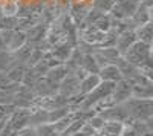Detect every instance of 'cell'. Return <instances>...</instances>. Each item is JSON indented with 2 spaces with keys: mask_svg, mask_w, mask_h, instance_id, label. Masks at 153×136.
I'll list each match as a JSON object with an SVG mask.
<instances>
[{
  "mask_svg": "<svg viewBox=\"0 0 153 136\" xmlns=\"http://www.w3.org/2000/svg\"><path fill=\"white\" fill-rule=\"evenodd\" d=\"M129 118L139 119V121H149L153 118V100L150 98H129L123 103Z\"/></svg>",
  "mask_w": 153,
  "mask_h": 136,
  "instance_id": "6da1fadb",
  "label": "cell"
},
{
  "mask_svg": "<svg viewBox=\"0 0 153 136\" xmlns=\"http://www.w3.org/2000/svg\"><path fill=\"white\" fill-rule=\"evenodd\" d=\"M126 61L141 67V66H153L152 64V44L136 40L124 55H121Z\"/></svg>",
  "mask_w": 153,
  "mask_h": 136,
  "instance_id": "7a4b0ae2",
  "label": "cell"
},
{
  "mask_svg": "<svg viewBox=\"0 0 153 136\" xmlns=\"http://www.w3.org/2000/svg\"><path fill=\"white\" fill-rule=\"evenodd\" d=\"M138 3L133 0H113V6L109 11V16L115 20H127L130 18Z\"/></svg>",
  "mask_w": 153,
  "mask_h": 136,
  "instance_id": "3957f363",
  "label": "cell"
},
{
  "mask_svg": "<svg viewBox=\"0 0 153 136\" xmlns=\"http://www.w3.org/2000/svg\"><path fill=\"white\" fill-rule=\"evenodd\" d=\"M57 93H60L61 96H65V98H69L76 95V93H80V80L76 78L74 73H68V75L63 78L60 83H58V90Z\"/></svg>",
  "mask_w": 153,
  "mask_h": 136,
  "instance_id": "277c9868",
  "label": "cell"
},
{
  "mask_svg": "<svg viewBox=\"0 0 153 136\" xmlns=\"http://www.w3.org/2000/svg\"><path fill=\"white\" fill-rule=\"evenodd\" d=\"M97 64L100 67L103 66H107V64H115V61H117V58L120 57L118 51L115 49V46H110V47H98L95 49V51L92 52Z\"/></svg>",
  "mask_w": 153,
  "mask_h": 136,
  "instance_id": "5b68a950",
  "label": "cell"
},
{
  "mask_svg": "<svg viewBox=\"0 0 153 136\" xmlns=\"http://www.w3.org/2000/svg\"><path fill=\"white\" fill-rule=\"evenodd\" d=\"M98 115L104 121H118V122H123V124L129 119V113H127L124 104H113L112 107L100 112Z\"/></svg>",
  "mask_w": 153,
  "mask_h": 136,
  "instance_id": "8992f818",
  "label": "cell"
},
{
  "mask_svg": "<svg viewBox=\"0 0 153 136\" xmlns=\"http://www.w3.org/2000/svg\"><path fill=\"white\" fill-rule=\"evenodd\" d=\"M112 98L117 104H123L129 98H132V83L127 80H120L115 83V87L112 92Z\"/></svg>",
  "mask_w": 153,
  "mask_h": 136,
  "instance_id": "52a82bcc",
  "label": "cell"
},
{
  "mask_svg": "<svg viewBox=\"0 0 153 136\" xmlns=\"http://www.w3.org/2000/svg\"><path fill=\"white\" fill-rule=\"evenodd\" d=\"M136 34L133 29H126L123 32H120L117 35V40H115V49L118 51L120 55H124L126 51L129 49L135 41H136Z\"/></svg>",
  "mask_w": 153,
  "mask_h": 136,
  "instance_id": "ba28073f",
  "label": "cell"
},
{
  "mask_svg": "<svg viewBox=\"0 0 153 136\" xmlns=\"http://www.w3.org/2000/svg\"><path fill=\"white\" fill-rule=\"evenodd\" d=\"M48 26L49 24L45 23V21H38L37 24H34L31 29H28L26 32H25V35H26V41L34 44V46H37L38 43H42L46 38Z\"/></svg>",
  "mask_w": 153,
  "mask_h": 136,
  "instance_id": "9c48e42d",
  "label": "cell"
},
{
  "mask_svg": "<svg viewBox=\"0 0 153 136\" xmlns=\"http://www.w3.org/2000/svg\"><path fill=\"white\" fill-rule=\"evenodd\" d=\"M129 20H130V24L133 29L152 21V8H149L143 3H138V8L135 9V12L132 14V17Z\"/></svg>",
  "mask_w": 153,
  "mask_h": 136,
  "instance_id": "30bf717a",
  "label": "cell"
},
{
  "mask_svg": "<svg viewBox=\"0 0 153 136\" xmlns=\"http://www.w3.org/2000/svg\"><path fill=\"white\" fill-rule=\"evenodd\" d=\"M74 44L69 43V41H60L57 44H54L52 47H51V55H52V58H55L60 64H65L68 58L71 57L72 51H74Z\"/></svg>",
  "mask_w": 153,
  "mask_h": 136,
  "instance_id": "8fae6325",
  "label": "cell"
},
{
  "mask_svg": "<svg viewBox=\"0 0 153 136\" xmlns=\"http://www.w3.org/2000/svg\"><path fill=\"white\" fill-rule=\"evenodd\" d=\"M115 64H117V67L120 69V73H121V78L123 80H127V81H133L138 75H139V67L129 63V61H126L121 55L117 58V61H115Z\"/></svg>",
  "mask_w": 153,
  "mask_h": 136,
  "instance_id": "7c38bea8",
  "label": "cell"
},
{
  "mask_svg": "<svg viewBox=\"0 0 153 136\" xmlns=\"http://www.w3.org/2000/svg\"><path fill=\"white\" fill-rule=\"evenodd\" d=\"M31 89H32V92H34L35 96H49V95L57 93L58 84L54 83V81H51V80H48L46 77H43V78L38 80Z\"/></svg>",
  "mask_w": 153,
  "mask_h": 136,
  "instance_id": "4fadbf2b",
  "label": "cell"
},
{
  "mask_svg": "<svg viewBox=\"0 0 153 136\" xmlns=\"http://www.w3.org/2000/svg\"><path fill=\"white\" fill-rule=\"evenodd\" d=\"M98 77H100L101 81H110V83H117V81L123 80L121 73H120V69L117 67V64H107V66L100 67Z\"/></svg>",
  "mask_w": 153,
  "mask_h": 136,
  "instance_id": "5bb4252c",
  "label": "cell"
},
{
  "mask_svg": "<svg viewBox=\"0 0 153 136\" xmlns=\"http://www.w3.org/2000/svg\"><path fill=\"white\" fill-rule=\"evenodd\" d=\"M124 129V124L123 122H118V121H106L104 126L101 127V130L98 132L101 136H120L121 132Z\"/></svg>",
  "mask_w": 153,
  "mask_h": 136,
  "instance_id": "9a60e30c",
  "label": "cell"
},
{
  "mask_svg": "<svg viewBox=\"0 0 153 136\" xmlns=\"http://www.w3.org/2000/svg\"><path fill=\"white\" fill-rule=\"evenodd\" d=\"M100 77L98 73H87V75L80 81V93L83 95H87L91 90H94L97 87V84L100 83Z\"/></svg>",
  "mask_w": 153,
  "mask_h": 136,
  "instance_id": "2e32d148",
  "label": "cell"
},
{
  "mask_svg": "<svg viewBox=\"0 0 153 136\" xmlns=\"http://www.w3.org/2000/svg\"><path fill=\"white\" fill-rule=\"evenodd\" d=\"M135 34H136V38L139 41L152 44V41H153V21H149V23L143 24V26L136 28Z\"/></svg>",
  "mask_w": 153,
  "mask_h": 136,
  "instance_id": "e0dca14e",
  "label": "cell"
},
{
  "mask_svg": "<svg viewBox=\"0 0 153 136\" xmlns=\"http://www.w3.org/2000/svg\"><path fill=\"white\" fill-rule=\"evenodd\" d=\"M69 73V69L65 66V64H57V66H54V67H51V69H48V72H46V78L48 80H51V81H54V83H60L63 78H65L66 75Z\"/></svg>",
  "mask_w": 153,
  "mask_h": 136,
  "instance_id": "ac0fdd59",
  "label": "cell"
},
{
  "mask_svg": "<svg viewBox=\"0 0 153 136\" xmlns=\"http://www.w3.org/2000/svg\"><path fill=\"white\" fill-rule=\"evenodd\" d=\"M26 69H28V66L25 64V63H16V64H12L6 70V73H8V77H9L11 81L22 84V80L25 77V73H26Z\"/></svg>",
  "mask_w": 153,
  "mask_h": 136,
  "instance_id": "d6986e66",
  "label": "cell"
},
{
  "mask_svg": "<svg viewBox=\"0 0 153 136\" xmlns=\"http://www.w3.org/2000/svg\"><path fill=\"white\" fill-rule=\"evenodd\" d=\"M80 67L86 73H98V70H100V66L97 64V61H95L92 54H81Z\"/></svg>",
  "mask_w": 153,
  "mask_h": 136,
  "instance_id": "ffe728a7",
  "label": "cell"
},
{
  "mask_svg": "<svg viewBox=\"0 0 153 136\" xmlns=\"http://www.w3.org/2000/svg\"><path fill=\"white\" fill-rule=\"evenodd\" d=\"M132 96H135V98H150V100H153V84H150V86L132 84Z\"/></svg>",
  "mask_w": 153,
  "mask_h": 136,
  "instance_id": "44dd1931",
  "label": "cell"
},
{
  "mask_svg": "<svg viewBox=\"0 0 153 136\" xmlns=\"http://www.w3.org/2000/svg\"><path fill=\"white\" fill-rule=\"evenodd\" d=\"M71 112V107L65 106V107H58L55 110H48V124H54V122L60 121L63 116H66Z\"/></svg>",
  "mask_w": 153,
  "mask_h": 136,
  "instance_id": "7402d4cb",
  "label": "cell"
},
{
  "mask_svg": "<svg viewBox=\"0 0 153 136\" xmlns=\"http://www.w3.org/2000/svg\"><path fill=\"white\" fill-rule=\"evenodd\" d=\"M12 64H16V60L11 52L6 49H0V72H6Z\"/></svg>",
  "mask_w": 153,
  "mask_h": 136,
  "instance_id": "603a6c76",
  "label": "cell"
},
{
  "mask_svg": "<svg viewBox=\"0 0 153 136\" xmlns=\"http://www.w3.org/2000/svg\"><path fill=\"white\" fill-rule=\"evenodd\" d=\"M92 26L97 28V29H100V31H103V32H107L110 29V26H112V18H110L109 14H103L92 24Z\"/></svg>",
  "mask_w": 153,
  "mask_h": 136,
  "instance_id": "cb8c5ba5",
  "label": "cell"
},
{
  "mask_svg": "<svg viewBox=\"0 0 153 136\" xmlns=\"http://www.w3.org/2000/svg\"><path fill=\"white\" fill-rule=\"evenodd\" d=\"M17 26V17H6L0 16V31H8V29H16Z\"/></svg>",
  "mask_w": 153,
  "mask_h": 136,
  "instance_id": "d4e9b609",
  "label": "cell"
},
{
  "mask_svg": "<svg viewBox=\"0 0 153 136\" xmlns=\"http://www.w3.org/2000/svg\"><path fill=\"white\" fill-rule=\"evenodd\" d=\"M112 6H113V0H94L92 2V8L94 9L106 12V14H109V11L112 9Z\"/></svg>",
  "mask_w": 153,
  "mask_h": 136,
  "instance_id": "484cf974",
  "label": "cell"
},
{
  "mask_svg": "<svg viewBox=\"0 0 153 136\" xmlns=\"http://www.w3.org/2000/svg\"><path fill=\"white\" fill-rule=\"evenodd\" d=\"M86 122H87V124L91 126L95 132H100V130H101V127L104 126V122H106V121H104L103 118H101L98 113H94V115H92L91 118H89Z\"/></svg>",
  "mask_w": 153,
  "mask_h": 136,
  "instance_id": "4316f807",
  "label": "cell"
},
{
  "mask_svg": "<svg viewBox=\"0 0 153 136\" xmlns=\"http://www.w3.org/2000/svg\"><path fill=\"white\" fill-rule=\"evenodd\" d=\"M14 98H16V93H9L0 89V106H11L14 103Z\"/></svg>",
  "mask_w": 153,
  "mask_h": 136,
  "instance_id": "83f0119b",
  "label": "cell"
},
{
  "mask_svg": "<svg viewBox=\"0 0 153 136\" xmlns=\"http://www.w3.org/2000/svg\"><path fill=\"white\" fill-rule=\"evenodd\" d=\"M14 136H37V130H35V127L28 126L19 132H14Z\"/></svg>",
  "mask_w": 153,
  "mask_h": 136,
  "instance_id": "f1b7e54d",
  "label": "cell"
},
{
  "mask_svg": "<svg viewBox=\"0 0 153 136\" xmlns=\"http://www.w3.org/2000/svg\"><path fill=\"white\" fill-rule=\"evenodd\" d=\"M12 81L9 80L8 73L6 72H0V89H5L8 84H11Z\"/></svg>",
  "mask_w": 153,
  "mask_h": 136,
  "instance_id": "f546056e",
  "label": "cell"
},
{
  "mask_svg": "<svg viewBox=\"0 0 153 136\" xmlns=\"http://www.w3.org/2000/svg\"><path fill=\"white\" fill-rule=\"evenodd\" d=\"M0 136H14V130H12L8 124V119H6V124L3 126V129L0 130Z\"/></svg>",
  "mask_w": 153,
  "mask_h": 136,
  "instance_id": "4dcf8cb0",
  "label": "cell"
},
{
  "mask_svg": "<svg viewBox=\"0 0 153 136\" xmlns=\"http://www.w3.org/2000/svg\"><path fill=\"white\" fill-rule=\"evenodd\" d=\"M120 136H136V133L133 132V129H132V127L124 126V129H123V132H121V135H120Z\"/></svg>",
  "mask_w": 153,
  "mask_h": 136,
  "instance_id": "1f68e13d",
  "label": "cell"
},
{
  "mask_svg": "<svg viewBox=\"0 0 153 136\" xmlns=\"http://www.w3.org/2000/svg\"><path fill=\"white\" fill-rule=\"evenodd\" d=\"M5 118H8V115L5 112V106H0V119H5Z\"/></svg>",
  "mask_w": 153,
  "mask_h": 136,
  "instance_id": "d6a6232c",
  "label": "cell"
},
{
  "mask_svg": "<svg viewBox=\"0 0 153 136\" xmlns=\"http://www.w3.org/2000/svg\"><path fill=\"white\" fill-rule=\"evenodd\" d=\"M6 119H8V118H5V119H0V130H2V129H3V126L6 124Z\"/></svg>",
  "mask_w": 153,
  "mask_h": 136,
  "instance_id": "836d02e7",
  "label": "cell"
},
{
  "mask_svg": "<svg viewBox=\"0 0 153 136\" xmlns=\"http://www.w3.org/2000/svg\"><path fill=\"white\" fill-rule=\"evenodd\" d=\"M143 136H153V132H152V133H146V135H143Z\"/></svg>",
  "mask_w": 153,
  "mask_h": 136,
  "instance_id": "e575fe53",
  "label": "cell"
},
{
  "mask_svg": "<svg viewBox=\"0 0 153 136\" xmlns=\"http://www.w3.org/2000/svg\"><path fill=\"white\" fill-rule=\"evenodd\" d=\"M0 49H3V43H2V38H0Z\"/></svg>",
  "mask_w": 153,
  "mask_h": 136,
  "instance_id": "d590c367",
  "label": "cell"
},
{
  "mask_svg": "<svg viewBox=\"0 0 153 136\" xmlns=\"http://www.w3.org/2000/svg\"><path fill=\"white\" fill-rule=\"evenodd\" d=\"M133 2H136V3H141V2H143V0H133Z\"/></svg>",
  "mask_w": 153,
  "mask_h": 136,
  "instance_id": "8d00e7d4",
  "label": "cell"
}]
</instances>
